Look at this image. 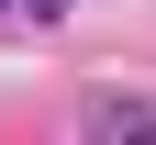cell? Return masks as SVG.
Instances as JSON below:
<instances>
[{"instance_id":"obj_1","label":"cell","mask_w":156,"mask_h":145,"mask_svg":"<svg viewBox=\"0 0 156 145\" xmlns=\"http://www.w3.org/2000/svg\"><path fill=\"white\" fill-rule=\"evenodd\" d=\"M45 11H56V0H45Z\"/></svg>"}]
</instances>
